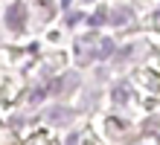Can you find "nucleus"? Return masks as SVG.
<instances>
[{
  "label": "nucleus",
  "instance_id": "3",
  "mask_svg": "<svg viewBox=\"0 0 160 145\" xmlns=\"http://www.w3.org/2000/svg\"><path fill=\"white\" fill-rule=\"evenodd\" d=\"M76 84H79V75H64V79H61V84L58 87H55V93H73V90H76Z\"/></svg>",
  "mask_w": 160,
  "mask_h": 145
},
{
  "label": "nucleus",
  "instance_id": "1",
  "mask_svg": "<svg viewBox=\"0 0 160 145\" xmlns=\"http://www.w3.org/2000/svg\"><path fill=\"white\" fill-rule=\"evenodd\" d=\"M111 52V41H102V38H82V41L76 44V55L82 64H90L96 61V58L108 55Z\"/></svg>",
  "mask_w": 160,
  "mask_h": 145
},
{
  "label": "nucleus",
  "instance_id": "2",
  "mask_svg": "<svg viewBox=\"0 0 160 145\" xmlns=\"http://www.w3.org/2000/svg\"><path fill=\"white\" fill-rule=\"evenodd\" d=\"M73 119V110L67 108H52V110H47V122H70Z\"/></svg>",
  "mask_w": 160,
  "mask_h": 145
}]
</instances>
